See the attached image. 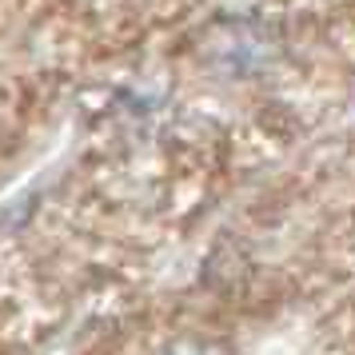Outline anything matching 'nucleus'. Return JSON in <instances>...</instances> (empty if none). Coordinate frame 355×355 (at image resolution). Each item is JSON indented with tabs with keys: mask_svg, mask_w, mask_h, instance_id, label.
I'll list each match as a JSON object with an SVG mask.
<instances>
[{
	"mask_svg": "<svg viewBox=\"0 0 355 355\" xmlns=\"http://www.w3.org/2000/svg\"><path fill=\"white\" fill-rule=\"evenodd\" d=\"M164 355H224V352L211 347V343H196V339H188V343H176L172 352H164Z\"/></svg>",
	"mask_w": 355,
	"mask_h": 355,
	"instance_id": "nucleus-1",
	"label": "nucleus"
}]
</instances>
